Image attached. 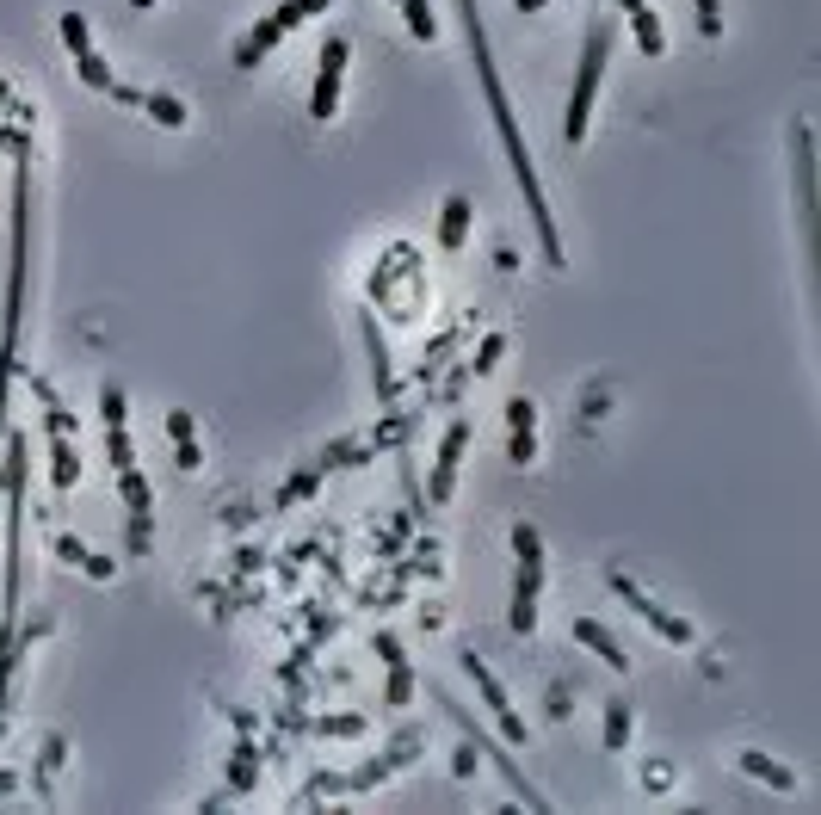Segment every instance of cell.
<instances>
[{
    "instance_id": "obj_21",
    "label": "cell",
    "mask_w": 821,
    "mask_h": 815,
    "mask_svg": "<svg viewBox=\"0 0 821 815\" xmlns=\"http://www.w3.org/2000/svg\"><path fill=\"white\" fill-rule=\"evenodd\" d=\"M741 772H747V778H760V785H772V791H797V772H791V766H778V760L760 754V748H747V754H741Z\"/></svg>"
},
{
    "instance_id": "obj_24",
    "label": "cell",
    "mask_w": 821,
    "mask_h": 815,
    "mask_svg": "<svg viewBox=\"0 0 821 815\" xmlns=\"http://www.w3.org/2000/svg\"><path fill=\"white\" fill-rule=\"evenodd\" d=\"M383 667H389V692H383V704H389V711H402V704L414 698V673H408V661H402V655H389Z\"/></svg>"
},
{
    "instance_id": "obj_36",
    "label": "cell",
    "mask_w": 821,
    "mask_h": 815,
    "mask_svg": "<svg viewBox=\"0 0 821 815\" xmlns=\"http://www.w3.org/2000/svg\"><path fill=\"white\" fill-rule=\"evenodd\" d=\"M130 7H155V0H130Z\"/></svg>"
},
{
    "instance_id": "obj_18",
    "label": "cell",
    "mask_w": 821,
    "mask_h": 815,
    "mask_svg": "<svg viewBox=\"0 0 821 815\" xmlns=\"http://www.w3.org/2000/svg\"><path fill=\"white\" fill-rule=\"evenodd\" d=\"M470 223H476V204L470 198H445V210H439V247L445 254H457V247L470 241Z\"/></svg>"
},
{
    "instance_id": "obj_23",
    "label": "cell",
    "mask_w": 821,
    "mask_h": 815,
    "mask_svg": "<svg viewBox=\"0 0 821 815\" xmlns=\"http://www.w3.org/2000/svg\"><path fill=\"white\" fill-rule=\"evenodd\" d=\"M636 735V717H630V704L624 698H612V704H605V748H612V754H624V741Z\"/></svg>"
},
{
    "instance_id": "obj_19",
    "label": "cell",
    "mask_w": 821,
    "mask_h": 815,
    "mask_svg": "<svg viewBox=\"0 0 821 815\" xmlns=\"http://www.w3.org/2000/svg\"><path fill=\"white\" fill-rule=\"evenodd\" d=\"M56 556H62V562H75V569H87L93 581H112V575H118V562H112V556H99V550H87L81 538H68V531H62V538H56Z\"/></svg>"
},
{
    "instance_id": "obj_7",
    "label": "cell",
    "mask_w": 821,
    "mask_h": 815,
    "mask_svg": "<svg viewBox=\"0 0 821 815\" xmlns=\"http://www.w3.org/2000/svg\"><path fill=\"white\" fill-rule=\"evenodd\" d=\"M605 587H612V593L624 599V606H630V612H636L642 624H649V630L661 636V643H673V649H686V643H692V624H686L680 612H667L661 599H649V593H642V587H636V581H630L624 569H612V575H605Z\"/></svg>"
},
{
    "instance_id": "obj_28",
    "label": "cell",
    "mask_w": 821,
    "mask_h": 815,
    "mask_svg": "<svg viewBox=\"0 0 821 815\" xmlns=\"http://www.w3.org/2000/svg\"><path fill=\"white\" fill-rule=\"evenodd\" d=\"M507 457H513V464H538V433H513Z\"/></svg>"
},
{
    "instance_id": "obj_8",
    "label": "cell",
    "mask_w": 821,
    "mask_h": 815,
    "mask_svg": "<svg viewBox=\"0 0 821 815\" xmlns=\"http://www.w3.org/2000/svg\"><path fill=\"white\" fill-rule=\"evenodd\" d=\"M433 698H439V711H445V717H451V723L463 729V741H470V748H476L482 760H494V766H501V778H507V785H513V797H525V809H550V803H544V791H538V785H525V772H519L513 760H501V748H494V741H488V735L476 729V717L463 711L457 698H445V692H433Z\"/></svg>"
},
{
    "instance_id": "obj_27",
    "label": "cell",
    "mask_w": 821,
    "mask_h": 815,
    "mask_svg": "<svg viewBox=\"0 0 821 815\" xmlns=\"http://www.w3.org/2000/svg\"><path fill=\"white\" fill-rule=\"evenodd\" d=\"M501 352H507V334H488L476 346V371H494V365H501Z\"/></svg>"
},
{
    "instance_id": "obj_13",
    "label": "cell",
    "mask_w": 821,
    "mask_h": 815,
    "mask_svg": "<svg viewBox=\"0 0 821 815\" xmlns=\"http://www.w3.org/2000/svg\"><path fill=\"white\" fill-rule=\"evenodd\" d=\"M105 93H112L118 105H136V112H149L161 130H186V124H192L186 99H173V93H161V87H130V81H112Z\"/></svg>"
},
{
    "instance_id": "obj_22",
    "label": "cell",
    "mask_w": 821,
    "mask_h": 815,
    "mask_svg": "<svg viewBox=\"0 0 821 815\" xmlns=\"http://www.w3.org/2000/svg\"><path fill=\"white\" fill-rule=\"evenodd\" d=\"M402 19H408V38H414V44H433V38H439L433 0H402Z\"/></svg>"
},
{
    "instance_id": "obj_37",
    "label": "cell",
    "mask_w": 821,
    "mask_h": 815,
    "mask_svg": "<svg viewBox=\"0 0 821 815\" xmlns=\"http://www.w3.org/2000/svg\"><path fill=\"white\" fill-rule=\"evenodd\" d=\"M396 7H402V0H396Z\"/></svg>"
},
{
    "instance_id": "obj_9",
    "label": "cell",
    "mask_w": 821,
    "mask_h": 815,
    "mask_svg": "<svg viewBox=\"0 0 821 815\" xmlns=\"http://www.w3.org/2000/svg\"><path fill=\"white\" fill-rule=\"evenodd\" d=\"M346 62H352V44H346V38H328V44H321V68H315V87H309V118H315V124H334V118H340Z\"/></svg>"
},
{
    "instance_id": "obj_2",
    "label": "cell",
    "mask_w": 821,
    "mask_h": 815,
    "mask_svg": "<svg viewBox=\"0 0 821 815\" xmlns=\"http://www.w3.org/2000/svg\"><path fill=\"white\" fill-rule=\"evenodd\" d=\"M19 612H25V439L7 445V587H0V711L19 661Z\"/></svg>"
},
{
    "instance_id": "obj_10",
    "label": "cell",
    "mask_w": 821,
    "mask_h": 815,
    "mask_svg": "<svg viewBox=\"0 0 821 815\" xmlns=\"http://www.w3.org/2000/svg\"><path fill=\"white\" fill-rule=\"evenodd\" d=\"M56 31H62V50H68V62H75V75H81L93 93H105V87L118 81L112 68H105V56L93 50V25H87L81 13H62V19H56Z\"/></svg>"
},
{
    "instance_id": "obj_30",
    "label": "cell",
    "mask_w": 821,
    "mask_h": 815,
    "mask_svg": "<svg viewBox=\"0 0 821 815\" xmlns=\"http://www.w3.org/2000/svg\"><path fill=\"white\" fill-rule=\"evenodd\" d=\"M167 439H198V420H192L186 408H173V414H167Z\"/></svg>"
},
{
    "instance_id": "obj_34",
    "label": "cell",
    "mask_w": 821,
    "mask_h": 815,
    "mask_svg": "<svg viewBox=\"0 0 821 815\" xmlns=\"http://www.w3.org/2000/svg\"><path fill=\"white\" fill-rule=\"evenodd\" d=\"M19 791V772H0V797H13Z\"/></svg>"
},
{
    "instance_id": "obj_5",
    "label": "cell",
    "mask_w": 821,
    "mask_h": 815,
    "mask_svg": "<svg viewBox=\"0 0 821 815\" xmlns=\"http://www.w3.org/2000/svg\"><path fill=\"white\" fill-rule=\"evenodd\" d=\"M513 556H519V581H513L507 624H513V636H531L538 630V593H544V531L519 519L513 525Z\"/></svg>"
},
{
    "instance_id": "obj_26",
    "label": "cell",
    "mask_w": 821,
    "mask_h": 815,
    "mask_svg": "<svg viewBox=\"0 0 821 815\" xmlns=\"http://www.w3.org/2000/svg\"><path fill=\"white\" fill-rule=\"evenodd\" d=\"M698 7V31L704 38H723V0H692Z\"/></svg>"
},
{
    "instance_id": "obj_20",
    "label": "cell",
    "mask_w": 821,
    "mask_h": 815,
    "mask_svg": "<svg viewBox=\"0 0 821 815\" xmlns=\"http://www.w3.org/2000/svg\"><path fill=\"white\" fill-rule=\"evenodd\" d=\"M630 38H636L642 56H667V31H661V19H655L649 0H642V7H630Z\"/></svg>"
},
{
    "instance_id": "obj_1",
    "label": "cell",
    "mask_w": 821,
    "mask_h": 815,
    "mask_svg": "<svg viewBox=\"0 0 821 815\" xmlns=\"http://www.w3.org/2000/svg\"><path fill=\"white\" fill-rule=\"evenodd\" d=\"M457 19H463V44H470L476 87H482V105H488V118H494V136H501V149H507V161H513V180H519V192H525V217H531V229H538L544 260L562 272V260H568V254H562V235H556V217H550V198H544V186H538V167H531L525 130H519V118H513V99H507L501 75H494V50H488V25H482V13H476V0H457Z\"/></svg>"
},
{
    "instance_id": "obj_31",
    "label": "cell",
    "mask_w": 821,
    "mask_h": 815,
    "mask_svg": "<svg viewBox=\"0 0 821 815\" xmlns=\"http://www.w3.org/2000/svg\"><path fill=\"white\" fill-rule=\"evenodd\" d=\"M315 729H321V735H359V729H365V717H321Z\"/></svg>"
},
{
    "instance_id": "obj_29",
    "label": "cell",
    "mask_w": 821,
    "mask_h": 815,
    "mask_svg": "<svg viewBox=\"0 0 821 815\" xmlns=\"http://www.w3.org/2000/svg\"><path fill=\"white\" fill-rule=\"evenodd\" d=\"M173 464H180L186 476H192V470H204V457H198V439H173Z\"/></svg>"
},
{
    "instance_id": "obj_16",
    "label": "cell",
    "mask_w": 821,
    "mask_h": 815,
    "mask_svg": "<svg viewBox=\"0 0 821 815\" xmlns=\"http://www.w3.org/2000/svg\"><path fill=\"white\" fill-rule=\"evenodd\" d=\"M359 328H365V352H371L377 402H396V371H389V352H383V334H377V315H359Z\"/></svg>"
},
{
    "instance_id": "obj_6",
    "label": "cell",
    "mask_w": 821,
    "mask_h": 815,
    "mask_svg": "<svg viewBox=\"0 0 821 815\" xmlns=\"http://www.w3.org/2000/svg\"><path fill=\"white\" fill-rule=\"evenodd\" d=\"M328 7H334V0H284V7H272V13H266V19H260L254 31H247L241 44H235V68H260L272 44H284V38H291V31H297L303 19H321Z\"/></svg>"
},
{
    "instance_id": "obj_15",
    "label": "cell",
    "mask_w": 821,
    "mask_h": 815,
    "mask_svg": "<svg viewBox=\"0 0 821 815\" xmlns=\"http://www.w3.org/2000/svg\"><path fill=\"white\" fill-rule=\"evenodd\" d=\"M575 643H581V649H593V655H599L605 667H612V673H624V667H630V655H624V643H618V636H612V630H605L599 618H575Z\"/></svg>"
},
{
    "instance_id": "obj_17",
    "label": "cell",
    "mask_w": 821,
    "mask_h": 815,
    "mask_svg": "<svg viewBox=\"0 0 821 815\" xmlns=\"http://www.w3.org/2000/svg\"><path fill=\"white\" fill-rule=\"evenodd\" d=\"M50 482L68 494L81 482V451H75V433H62V427H50Z\"/></svg>"
},
{
    "instance_id": "obj_3",
    "label": "cell",
    "mask_w": 821,
    "mask_h": 815,
    "mask_svg": "<svg viewBox=\"0 0 821 815\" xmlns=\"http://www.w3.org/2000/svg\"><path fill=\"white\" fill-rule=\"evenodd\" d=\"M25 278H31V167H25V149H19V173H13V247H7V309H0V420H7V389H13V365H19Z\"/></svg>"
},
{
    "instance_id": "obj_11",
    "label": "cell",
    "mask_w": 821,
    "mask_h": 815,
    "mask_svg": "<svg viewBox=\"0 0 821 815\" xmlns=\"http://www.w3.org/2000/svg\"><path fill=\"white\" fill-rule=\"evenodd\" d=\"M463 673H470V680H476V692H482V704H488V711H494V723H501V735H507V748H525V723H519V711H513V698H507V686L501 680H494V667L470 649V655H463Z\"/></svg>"
},
{
    "instance_id": "obj_14",
    "label": "cell",
    "mask_w": 821,
    "mask_h": 815,
    "mask_svg": "<svg viewBox=\"0 0 821 815\" xmlns=\"http://www.w3.org/2000/svg\"><path fill=\"white\" fill-rule=\"evenodd\" d=\"M463 445H470V427H463V420H451L445 439H439V464H433V476H426V501H433V507L451 501V488H457V464H463Z\"/></svg>"
},
{
    "instance_id": "obj_4",
    "label": "cell",
    "mask_w": 821,
    "mask_h": 815,
    "mask_svg": "<svg viewBox=\"0 0 821 815\" xmlns=\"http://www.w3.org/2000/svg\"><path fill=\"white\" fill-rule=\"evenodd\" d=\"M605 62H612V19H593L587 38H581V62H575V93H568V112H562V143H568V149L587 143L593 99H599V81H605Z\"/></svg>"
},
{
    "instance_id": "obj_25",
    "label": "cell",
    "mask_w": 821,
    "mask_h": 815,
    "mask_svg": "<svg viewBox=\"0 0 821 815\" xmlns=\"http://www.w3.org/2000/svg\"><path fill=\"white\" fill-rule=\"evenodd\" d=\"M507 427H513V433H538V402L513 396V402H507Z\"/></svg>"
},
{
    "instance_id": "obj_32",
    "label": "cell",
    "mask_w": 821,
    "mask_h": 815,
    "mask_svg": "<svg viewBox=\"0 0 821 815\" xmlns=\"http://www.w3.org/2000/svg\"><path fill=\"white\" fill-rule=\"evenodd\" d=\"M476 760H482V754L470 748V741H463V748H457V760H451V772H457V778H470V772H476Z\"/></svg>"
},
{
    "instance_id": "obj_12",
    "label": "cell",
    "mask_w": 821,
    "mask_h": 815,
    "mask_svg": "<svg viewBox=\"0 0 821 815\" xmlns=\"http://www.w3.org/2000/svg\"><path fill=\"white\" fill-rule=\"evenodd\" d=\"M99 420H105V464L130 470V464H136V451H130V402H124L118 383L99 389Z\"/></svg>"
},
{
    "instance_id": "obj_35",
    "label": "cell",
    "mask_w": 821,
    "mask_h": 815,
    "mask_svg": "<svg viewBox=\"0 0 821 815\" xmlns=\"http://www.w3.org/2000/svg\"><path fill=\"white\" fill-rule=\"evenodd\" d=\"M618 7H624V13H630V7H642V0H618Z\"/></svg>"
},
{
    "instance_id": "obj_33",
    "label": "cell",
    "mask_w": 821,
    "mask_h": 815,
    "mask_svg": "<svg viewBox=\"0 0 821 815\" xmlns=\"http://www.w3.org/2000/svg\"><path fill=\"white\" fill-rule=\"evenodd\" d=\"M513 13L525 19V13H544V0H513Z\"/></svg>"
}]
</instances>
